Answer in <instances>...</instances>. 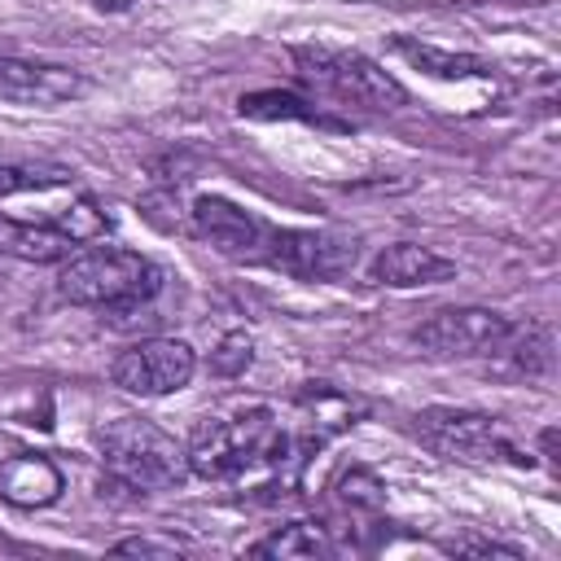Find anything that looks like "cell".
<instances>
[{
    "label": "cell",
    "mask_w": 561,
    "mask_h": 561,
    "mask_svg": "<svg viewBox=\"0 0 561 561\" xmlns=\"http://www.w3.org/2000/svg\"><path fill=\"white\" fill-rule=\"evenodd\" d=\"M289 447H294V438L276 425L272 408H245L237 416H215V421L197 425V434L188 443V473L228 482L254 465H280Z\"/></svg>",
    "instance_id": "6da1fadb"
},
{
    "label": "cell",
    "mask_w": 561,
    "mask_h": 561,
    "mask_svg": "<svg viewBox=\"0 0 561 561\" xmlns=\"http://www.w3.org/2000/svg\"><path fill=\"white\" fill-rule=\"evenodd\" d=\"M57 289L75 307H101V311H136L162 289V267L149 263L136 250L118 245H92L83 254H70L57 272Z\"/></svg>",
    "instance_id": "7a4b0ae2"
},
{
    "label": "cell",
    "mask_w": 561,
    "mask_h": 561,
    "mask_svg": "<svg viewBox=\"0 0 561 561\" xmlns=\"http://www.w3.org/2000/svg\"><path fill=\"white\" fill-rule=\"evenodd\" d=\"M105 478L127 491H167L188 478V447L145 416H118L96 434Z\"/></svg>",
    "instance_id": "3957f363"
},
{
    "label": "cell",
    "mask_w": 561,
    "mask_h": 561,
    "mask_svg": "<svg viewBox=\"0 0 561 561\" xmlns=\"http://www.w3.org/2000/svg\"><path fill=\"white\" fill-rule=\"evenodd\" d=\"M298 70L307 83H316L324 96L342 101V105H359V110H399L408 101L403 83L394 75H386L373 57L364 53H337V48H298L294 53Z\"/></svg>",
    "instance_id": "277c9868"
},
{
    "label": "cell",
    "mask_w": 561,
    "mask_h": 561,
    "mask_svg": "<svg viewBox=\"0 0 561 561\" xmlns=\"http://www.w3.org/2000/svg\"><path fill=\"white\" fill-rule=\"evenodd\" d=\"M412 434L443 460H526L517 456V447L508 443V434L500 430L495 416L486 412H469V408H421L412 416Z\"/></svg>",
    "instance_id": "5b68a950"
},
{
    "label": "cell",
    "mask_w": 561,
    "mask_h": 561,
    "mask_svg": "<svg viewBox=\"0 0 561 561\" xmlns=\"http://www.w3.org/2000/svg\"><path fill=\"white\" fill-rule=\"evenodd\" d=\"M508 329L513 320L491 307H443L412 329V342L438 359H469L491 355L508 337Z\"/></svg>",
    "instance_id": "8992f818"
},
{
    "label": "cell",
    "mask_w": 561,
    "mask_h": 561,
    "mask_svg": "<svg viewBox=\"0 0 561 561\" xmlns=\"http://www.w3.org/2000/svg\"><path fill=\"white\" fill-rule=\"evenodd\" d=\"M355 237L324 232V228H267L263 263L302 276V280H333L355 267Z\"/></svg>",
    "instance_id": "52a82bcc"
},
{
    "label": "cell",
    "mask_w": 561,
    "mask_h": 561,
    "mask_svg": "<svg viewBox=\"0 0 561 561\" xmlns=\"http://www.w3.org/2000/svg\"><path fill=\"white\" fill-rule=\"evenodd\" d=\"M197 373V355L188 342L180 337H149V342H136L127 351L114 355L110 364V377L114 386H123L127 394H171L180 386H188Z\"/></svg>",
    "instance_id": "ba28073f"
},
{
    "label": "cell",
    "mask_w": 561,
    "mask_h": 561,
    "mask_svg": "<svg viewBox=\"0 0 561 561\" xmlns=\"http://www.w3.org/2000/svg\"><path fill=\"white\" fill-rule=\"evenodd\" d=\"M188 219H193V232L206 245H215L219 254H228V259H263V245H267V228L272 224H263L254 210H245V206L210 193V197H197L193 202Z\"/></svg>",
    "instance_id": "9c48e42d"
},
{
    "label": "cell",
    "mask_w": 561,
    "mask_h": 561,
    "mask_svg": "<svg viewBox=\"0 0 561 561\" xmlns=\"http://www.w3.org/2000/svg\"><path fill=\"white\" fill-rule=\"evenodd\" d=\"M88 92V79L70 66L53 61H26V57H0V101L13 105H61Z\"/></svg>",
    "instance_id": "30bf717a"
},
{
    "label": "cell",
    "mask_w": 561,
    "mask_h": 561,
    "mask_svg": "<svg viewBox=\"0 0 561 561\" xmlns=\"http://www.w3.org/2000/svg\"><path fill=\"white\" fill-rule=\"evenodd\" d=\"M294 403H298V434H294V447L298 451L324 447L333 434L351 430L368 412L364 399H355V394H346V390H337L329 381H307Z\"/></svg>",
    "instance_id": "8fae6325"
},
{
    "label": "cell",
    "mask_w": 561,
    "mask_h": 561,
    "mask_svg": "<svg viewBox=\"0 0 561 561\" xmlns=\"http://www.w3.org/2000/svg\"><path fill=\"white\" fill-rule=\"evenodd\" d=\"M456 276V263L434 254L430 245L416 241H394L368 263V280L390 285V289H416V285H443Z\"/></svg>",
    "instance_id": "7c38bea8"
},
{
    "label": "cell",
    "mask_w": 561,
    "mask_h": 561,
    "mask_svg": "<svg viewBox=\"0 0 561 561\" xmlns=\"http://www.w3.org/2000/svg\"><path fill=\"white\" fill-rule=\"evenodd\" d=\"M61 469L39 451H18L0 460V500L13 508H44L61 495Z\"/></svg>",
    "instance_id": "4fadbf2b"
},
{
    "label": "cell",
    "mask_w": 561,
    "mask_h": 561,
    "mask_svg": "<svg viewBox=\"0 0 561 561\" xmlns=\"http://www.w3.org/2000/svg\"><path fill=\"white\" fill-rule=\"evenodd\" d=\"M75 237H66L57 224H13L0 219V250L31 259V263H66L75 254Z\"/></svg>",
    "instance_id": "5bb4252c"
},
{
    "label": "cell",
    "mask_w": 561,
    "mask_h": 561,
    "mask_svg": "<svg viewBox=\"0 0 561 561\" xmlns=\"http://www.w3.org/2000/svg\"><path fill=\"white\" fill-rule=\"evenodd\" d=\"M250 552H254V557H276V561H316V557H329V552H333V535H329L324 522L302 517V522L276 526V530L263 535Z\"/></svg>",
    "instance_id": "9a60e30c"
},
{
    "label": "cell",
    "mask_w": 561,
    "mask_h": 561,
    "mask_svg": "<svg viewBox=\"0 0 561 561\" xmlns=\"http://www.w3.org/2000/svg\"><path fill=\"white\" fill-rule=\"evenodd\" d=\"M491 355H495V368L508 377H543L552 368V337L543 324H526V329L513 324Z\"/></svg>",
    "instance_id": "2e32d148"
},
{
    "label": "cell",
    "mask_w": 561,
    "mask_h": 561,
    "mask_svg": "<svg viewBox=\"0 0 561 561\" xmlns=\"http://www.w3.org/2000/svg\"><path fill=\"white\" fill-rule=\"evenodd\" d=\"M390 48L403 61H412L416 70L434 75V79H473V75H486V61L482 57L451 53V48H438V44H421V39H408V35H394Z\"/></svg>",
    "instance_id": "e0dca14e"
},
{
    "label": "cell",
    "mask_w": 561,
    "mask_h": 561,
    "mask_svg": "<svg viewBox=\"0 0 561 561\" xmlns=\"http://www.w3.org/2000/svg\"><path fill=\"white\" fill-rule=\"evenodd\" d=\"M237 110H241L245 118H267V123H276V118H302V123H311V118H316V110H311L302 96L280 92V88L245 92V96L237 101Z\"/></svg>",
    "instance_id": "ac0fdd59"
},
{
    "label": "cell",
    "mask_w": 561,
    "mask_h": 561,
    "mask_svg": "<svg viewBox=\"0 0 561 561\" xmlns=\"http://www.w3.org/2000/svg\"><path fill=\"white\" fill-rule=\"evenodd\" d=\"M70 171L57 167V162H0V197H13V193H31V188H53V184H66Z\"/></svg>",
    "instance_id": "d6986e66"
},
{
    "label": "cell",
    "mask_w": 561,
    "mask_h": 561,
    "mask_svg": "<svg viewBox=\"0 0 561 561\" xmlns=\"http://www.w3.org/2000/svg\"><path fill=\"white\" fill-rule=\"evenodd\" d=\"M337 500L351 508V513H377L386 504V482L364 469V465H351L342 478H337Z\"/></svg>",
    "instance_id": "ffe728a7"
},
{
    "label": "cell",
    "mask_w": 561,
    "mask_h": 561,
    "mask_svg": "<svg viewBox=\"0 0 561 561\" xmlns=\"http://www.w3.org/2000/svg\"><path fill=\"white\" fill-rule=\"evenodd\" d=\"M250 359H254V337H250L245 329H232V333H224L219 346L210 351V373H219V377H241V373L250 368Z\"/></svg>",
    "instance_id": "44dd1931"
},
{
    "label": "cell",
    "mask_w": 561,
    "mask_h": 561,
    "mask_svg": "<svg viewBox=\"0 0 561 561\" xmlns=\"http://www.w3.org/2000/svg\"><path fill=\"white\" fill-rule=\"evenodd\" d=\"M57 228H61L66 237H75V241H92V237H101V232L110 228V219H105V210H101L92 197H79V202L57 219Z\"/></svg>",
    "instance_id": "7402d4cb"
},
{
    "label": "cell",
    "mask_w": 561,
    "mask_h": 561,
    "mask_svg": "<svg viewBox=\"0 0 561 561\" xmlns=\"http://www.w3.org/2000/svg\"><path fill=\"white\" fill-rule=\"evenodd\" d=\"M110 552H118V557H162V561H171V557H180L184 548L175 543V539H153V535H131V539H118Z\"/></svg>",
    "instance_id": "603a6c76"
},
{
    "label": "cell",
    "mask_w": 561,
    "mask_h": 561,
    "mask_svg": "<svg viewBox=\"0 0 561 561\" xmlns=\"http://www.w3.org/2000/svg\"><path fill=\"white\" fill-rule=\"evenodd\" d=\"M447 548L460 552V557H508V561L522 557V548H513V543H495V539H456V543H447Z\"/></svg>",
    "instance_id": "cb8c5ba5"
},
{
    "label": "cell",
    "mask_w": 561,
    "mask_h": 561,
    "mask_svg": "<svg viewBox=\"0 0 561 561\" xmlns=\"http://www.w3.org/2000/svg\"><path fill=\"white\" fill-rule=\"evenodd\" d=\"M539 447H543L548 460H557V425H548V430L539 434Z\"/></svg>",
    "instance_id": "d4e9b609"
},
{
    "label": "cell",
    "mask_w": 561,
    "mask_h": 561,
    "mask_svg": "<svg viewBox=\"0 0 561 561\" xmlns=\"http://www.w3.org/2000/svg\"><path fill=\"white\" fill-rule=\"evenodd\" d=\"M92 4H101V9H127L131 0H92Z\"/></svg>",
    "instance_id": "484cf974"
}]
</instances>
